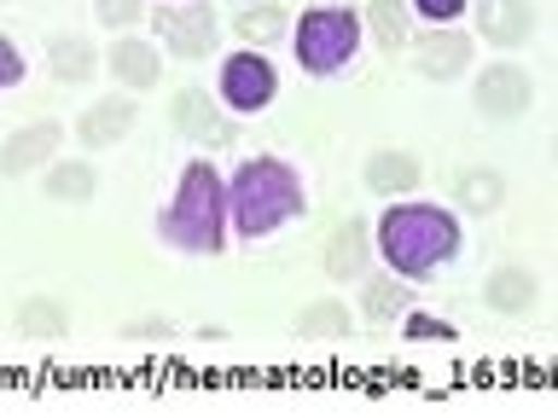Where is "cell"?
Wrapping results in <instances>:
<instances>
[{
    "mask_svg": "<svg viewBox=\"0 0 558 418\" xmlns=\"http://www.w3.org/2000/svg\"><path fill=\"white\" fill-rule=\"evenodd\" d=\"M17 82H24V52L0 35V87H17Z\"/></svg>",
    "mask_w": 558,
    "mask_h": 418,
    "instance_id": "obj_27",
    "label": "cell"
},
{
    "mask_svg": "<svg viewBox=\"0 0 558 418\" xmlns=\"http://www.w3.org/2000/svg\"><path fill=\"white\" fill-rule=\"evenodd\" d=\"M355 47H361V24L343 7H314L303 24H296V59H303V70H314V76L343 70L355 59Z\"/></svg>",
    "mask_w": 558,
    "mask_h": 418,
    "instance_id": "obj_4",
    "label": "cell"
},
{
    "mask_svg": "<svg viewBox=\"0 0 558 418\" xmlns=\"http://www.w3.org/2000/svg\"><path fill=\"white\" fill-rule=\"evenodd\" d=\"M477 29L495 47H523L535 29V12H530V0H477Z\"/></svg>",
    "mask_w": 558,
    "mask_h": 418,
    "instance_id": "obj_11",
    "label": "cell"
},
{
    "mask_svg": "<svg viewBox=\"0 0 558 418\" xmlns=\"http://www.w3.org/2000/svg\"><path fill=\"white\" fill-rule=\"evenodd\" d=\"M465 64H471V41H465V35H453V29L418 35V70H425L430 82L465 76Z\"/></svg>",
    "mask_w": 558,
    "mask_h": 418,
    "instance_id": "obj_12",
    "label": "cell"
},
{
    "mask_svg": "<svg viewBox=\"0 0 558 418\" xmlns=\"http://www.w3.org/2000/svg\"><path fill=\"white\" fill-rule=\"evenodd\" d=\"M477 111L483 116H495V122H512L530 111V70L523 64H488L483 76H477Z\"/></svg>",
    "mask_w": 558,
    "mask_h": 418,
    "instance_id": "obj_8",
    "label": "cell"
},
{
    "mask_svg": "<svg viewBox=\"0 0 558 418\" xmlns=\"http://www.w3.org/2000/svg\"><path fill=\"white\" fill-rule=\"evenodd\" d=\"M233 29L244 35V41H279V35H286V12H279V7H256V12H244Z\"/></svg>",
    "mask_w": 558,
    "mask_h": 418,
    "instance_id": "obj_24",
    "label": "cell"
},
{
    "mask_svg": "<svg viewBox=\"0 0 558 418\" xmlns=\"http://www.w3.org/2000/svg\"><path fill=\"white\" fill-rule=\"evenodd\" d=\"M361 314H366L373 325L396 320V314H408V285H401V279H366V285H361Z\"/></svg>",
    "mask_w": 558,
    "mask_h": 418,
    "instance_id": "obj_21",
    "label": "cell"
},
{
    "mask_svg": "<svg viewBox=\"0 0 558 418\" xmlns=\"http://www.w3.org/2000/svg\"><path fill=\"white\" fill-rule=\"evenodd\" d=\"M169 122L181 128L186 139H198V146H227V116L209 104V94H198V87H186V94H174V104H169Z\"/></svg>",
    "mask_w": 558,
    "mask_h": 418,
    "instance_id": "obj_9",
    "label": "cell"
},
{
    "mask_svg": "<svg viewBox=\"0 0 558 418\" xmlns=\"http://www.w3.org/2000/svg\"><path fill=\"white\" fill-rule=\"evenodd\" d=\"M418 12L436 17V24H448V17H460V12H465V0H418Z\"/></svg>",
    "mask_w": 558,
    "mask_h": 418,
    "instance_id": "obj_29",
    "label": "cell"
},
{
    "mask_svg": "<svg viewBox=\"0 0 558 418\" xmlns=\"http://www.w3.org/2000/svg\"><path fill=\"white\" fill-rule=\"evenodd\" d=\"M111 70L122 87H157V76H163V59H157V47L134 41V35H122V41L111 47Z\"/></svg>",
    "mask_w": 558,
    "mask_h": 418,
    "instance_id": "obj_15",
    "label": "cell"
},
{
    "mask_svg": "<svg viewBox=\"0 0 558 418\" xmlns=\"http://www.w3.org/2000/svg\"><path fill=\"white\" fill-rule=\"evenodd\" d=\"M227 204H233L239 238H268L279 221L303 216V181L279 157H251V163H239L233 186H227Z\"/></svg>",
    "mask_w": 558,
    "mask_h": 418,
    "instance_id": "obj_3",
    "label": "cell"
},
{
    "mask_svg": "<svg viewBox=\"0 0 558 418\" xmlns=\"http://www.w3.org/2000/svg\"><path fill=\"white\" fill-rule=\"evenodd\" d=\"M70 331V308L59 296H24V308H17V337L29 343H59Z\"/></svg>",
    "mask_w": 558,
    "mask_h": 418,
    "instance_id": "obj_14",
    "label": "cell"
},
{
    "mask_svg": "<svg viewBox=\"0 0 558 418\" xmlns=\"http://www.w3.org/2000/svg\"><path fill=\"white\" fill-rule=\"evenodd\" d=\"M227 181L209 163H186L181 169V186H174L169 209L157 216V233H163V244H174V250L186 256H216L227 244Z\"/></svg>",
    "mask_w": 558,
    "mask_h": 418,
    "instance_id": "obj_1",
    "label": "cell"
},
{
    "mask_svg": "<svg viewBox=\"0 0 558 418\" xmlns=\"http://www.w3.org/2000/svg\"><path fill=\"white\" fill-rule=\"evenodd\" d=\"M47 70H52L59 82L82 87V82H94L99 59H94V47H87L82 35H52V41H47Z\"/></svg>",
    "mask_w": 558,
    "mask_h": 418,
    "instance_id": "obj_16",
    "label": "cell"
},
{
    "mask_svg": "<svg viewBox=\"0 0 558 418\" xmlns=\"http://www.w3.org/2000/svg\"><path fill=\"white\" fill-rule=\"evenodd\" d=\"M122 337H129V343H174V325L157 320V314H146V320H129V325H122Z\"/></svg>",
    "mask_w": 558,
    "mask_h": 418,
    "instance_id": "obj_25",
    "label": "cell"
},
{
    "mask_svg": "<svg viewBox=\"0 0 558 418\" xmlns=\"http://www.w3.org/2000/svg\"><path fill=\"white\" fill-rule=\"evenodd\" d=\"M41 181H47L41 192L52 204H87L99 192V169L94 163H47Z\"/></svg>",
    "mask_w": 558,
    "mask_h": 418,
    "instance_id": "obj_17",
    "label": "cell"
},
{
    "mask_svg": "<svg viewBox=\"0 0 558 418\" xmlns=\"http://www.w3.org/2000/svg\"><path fill=\"white\" fill-rule=\"evenodd\" d=\"M326 273L331 279H366V221L349 216L338 233L326 238Z\"/></svg>",
    "mask_w": 558,
    "mask_h": 418,
    "instance_id": "obj_13",
    "label": "cell"
},
{
    "mask_svg": "<svg viewBox=\"0 0 558 418\" xmlns=\"http://www.w3.org/2000/svg\"><path fill=\"white\" fill-rule=\"evenodd\" d=\"M140 7H146V0H99V24L129 29V24H140Z\"/></svg>",
    "mask_w": 558,
    "mask_h": 418,
    "instance_id": "obj_26",
    "label": "cell"
},
{
    "mask_svg": "<svg viewBox=\"0 0 558 418\" xmlns=\"http://www.w3.org/2000/svg\"><path fill=\"white\" fill-rule=\"evenodd\" d=\"M453 192H460L465 216H495V209L506 204V174L500 169H465Z\"/></svg>",
    "mask_w": 558,
    "mask_h": 418,
    "instance_id": "obj_19",
    "label": "cell"
},
{
    "mask_svg": "<svg viewBox=\"0 0 558 418\" xmlns=\"http://www.w3.org/2000/svg\"><path fill=\"white\" fill-rule=\"evenodd\" d=\"M418 174H425V169H418V157H408V151H373V157H366V186L390 192V198H396V192H413Z\"/></svg>",
    "mask_w": 558,
    "mask_h": 418,
    "instance_id": "obj_18",
    "label": "cell"
},
{
    "mask_svg": "<svg viewBox=\"0 0 558 418\" xmlns=\"http://www.w3.org/2000/svg\"><path fill=\"white\" fill-rule=\"evenodd\" d=\"M221 99L233 104L239 116L262 111V104L274 99V64L256 59V52H233V59L221 64Z\"/></svg>",
    "mask_w": 558,
    "mask_h": 418,
    "instance_id": "obj_7",
    "label": "cell"
},
{
    "mask_svg": "<svg viewBox=\"0 0 558 418\" xmlns=\"http://www.w3.org/2000/svg\"><path fill=\"white\" fill-rule=\"evenodd\" d=\"M401 331H408V337H453V331H448L442 320H430V314H413V320L401 325Z\"/></svg>",
    "mask_w": 558,
    "mask_h": 418,
    "instance_id": "obj_28",
    "label": "cell"
},
{
    "mask_svg": "<svg viewBox=\"0 0 558 418\" xmlns=\"http://www.w3.org/2000/svg\"><path fill=\"white\" fill-rule=\"evenodd\" d=\"M378 244L401 279H430L460 256V221L436 204H396L378 221Z\"/></svg>",
    "mask_w": 558,
    "mask_h": 418,
    "instance_id": "obj_2",
    "label": "cell"
},
{
    "mask_svg": "<svg viewBox=\"0 0 558 418\" xmlns=\"http://www.w3.org/2000/svg\"><path fill=\"white\" fill-rule=\"evenodd\" d=\"M366 24L378 47H408V0H366Z\"/></svg>",
    "mask_w": 558,
    "mask_h": 418,
    "instance_id": "obj_22",
    "label": "cell"
},
{
    "mask_svg": "<svg viewBox=\"0 0 558 418\" xmlns=\"http://www.w3.org/2000/svg\"><path fill=\"white\" fill-rule=\"evenodd\" d=\"M530 303H535L530 268H500L495 279H488V308H495V314H523Z\"/></svg>",
    "mask_w": 558,
    "mask_h": 418,
    "instance_id": "obj_20",
    "label": "cell"
},
{
    "mask_svg": "<svg viewBox=\"0 0 558 418\" xmlns=\"http://www.w3.org/2000/svg\"><path fill=\"white\" fill-rule=\"evenodd\" d=\"M151 24H157V35H163V47H174L181 59H209V52H216V12H209L204 0L163 7Z\"/></svg>",
    "mask_w": 558,
    "mask_h": 418,
    "instance_id": "obj_5",
    "label": "cell"
},
{
    "mask_svg": "<svg viewBox=\"0 0 558 418\" xmlns=\"http://www.w3.org/2000/svg\"><path fill=\"white\" fill-rule=\"evenodd\" d=\"M59 139H64V128L59 122H24L7 146H0V174L7 181H24V174H35V169H47L52 157H59Z\"/></svg>",
    "mask_w": 558,
    "mask_h": 418,
    "instance_id": "obj_6",
    "label": "cell"
},
{
    "mask_svg": "<svg viewBox=\"0 0 558 418\" xmlns=\"http://www.w3.org/2000/svg\"><path fill=\"white\" fill-rule=\"evenodd\" d=\"M134 99L129 94H111V99H94L82 111V122H76V134H82V146H117V139H129V128H134Z\"/></svg>",
    "mask_w": 558,
    "mask_h": 418,
    "instance_id": "obj_10",
    "label": "cell"
},
{
    "mask_svg": "<svg viewBox=\"0 0 558 418\" xmlns=\"http://www.w3.org/2000/svg\"><path fill=\"white\" fill-rule=\"evenodd\" d=\"M296 331H303V337H331V343H338L355 325H349V308L343 303H308L303 314H296Z\"/></svg>",
    "mask_w": 558,
    "mask_h": 418,
    "instance_id": "obj_23",
    "label": "cell"
}]
</instances>
